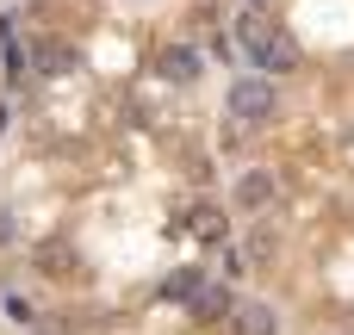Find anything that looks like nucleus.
I'll use <instances>...</instances> for the list:
<instances>
[{
  "label": "nucleus",
  "instance_id": "obj_8",
  "mask_svg": "<svg viewBox=\"0 0 354 335\" xmlns=\"http://www.w3.org/2000/svg\"><path fill=\"white\" fill-rule=\"evenodd\" d=\"M187 218H193V236H199V242H218V236H224V211H218V205H193Z\"/></svg>",
  "mask_w": 354,
  "mask_h": 335
},
{
  "label": "nucleus",
  "instance_id": "obj_10",
  "mask_svg": "<svg viewBox=\"0 0 354 335\" xmlns=\"http://www.w3.org/2000/svg\"><path fill=\"white\" fill-rule=\"evenodd\" d=\"M37 261H44V274H68V249H44Z\"/></svg>",
  "mask_w": 354,
  "mask_h": 335
},
{
  "label": "nucleus",
  "instance_id": "obj_12",
  "mask_svg": "<svg viewBox=\"0 0 354 335\" xmlns=\"http://www.w3.org/2000/svg\"><path fill=\"white\" fill-rule=\"evenodd\" d=\"M261 6H274V0H249V12H261Z\"/></svg>",
  "mask_w": 354,
  "mask_h": 335
},
{
  "label": "nucleus",
  "instance_id": "obj_7",
  "mask_svg": "<svg viewBox=\"0 0 354 335\" xmlns=\"http://www.w3.org/2000/svg\"><path fill=\"white\" fill-rule=\"evenodd\" d=\"M230 311H236V298H230L224 286H199V292H193V317H199V323H212V317H230Z\"/></svg>",
  "mask_w": 354,
  "mask_h": 335
},
{
  "label": "nucleus",
  "instance_id": "obj_13",
  "mask_svg": "<svg viewBox=\"0 0 354 335\" xmlns=\"http://www.w3.org/2000/svg\"><path fill=\"white\" fill-rule=\"evenodd\" d=\"M0 124H6V112H0Z\"/></svg>",
  "mask_w": 354,
  "mask_h": 335
},
{
  "label": "nucleus",
  "instance_id": "obj_3",
  "mask_svg": "<svg viewBox=\"0 0 354 335\" xmlns=\"http://www.w3.org/2000/svg\"><path fill=\"white\" fill-rule=\"evenodd\" d=\"M156 68H162V81H174V87H187V81H199V68H205V56H199L193 44H168V50L156 56Z\"/></svg>",
  "mask_w": 354,
  "mask_h": 335
},
{
  "label": "nucleus",
  "instance_id": "obj_14",
  "mask_svg": "<svg viewBox=\"0 0 354 335\" xmlns=\"http://www.w3.org/2000/svg\"><path fill=\"white\" fill-rule=\"evenodd\" d=\"M0 37H6V25H0Z\"/></svg>",
  "mask_w": 354,
  "mask_h": 335
},
{
  "label": "nucleus",
  "instance_id": "obj_2",
  "mask_svg": "<svg viewBox=\"0 0 354 335\" xmlns=\"http://www.w3.org/2000/svg\"><path fill=\"white\" fill-rule=\"evenodd\" d=\"M230 118L243 124V131H255V124H268L274 112H280V93H274V81H261V75H243V81H230Z\"/></svg>",
  "mask_w": 354,
  "mask_h": 335
},
{
  "label": "nucleus",
  "instance_id": "obj_1",
  "mask_svg": "<svg viewBox=\"0 0 354 335\" xmlns=\"http://www.w3.org/2000/svg\"><path fill=\"white\" fill-rule=\"evenodd\" d=\"M236 44H243L249 62L268 68V75H292V68H299V44H292L280 25H268L261 12H243V19H236Z\"/></svg>",
  "mask_w": 354,
  "mask_h": 335
},
{
  "label": "nucleus",
  "instance_id": "obj_5",
  "mask_svg": "<svg viewBox=\"0 0 354 335\" xmlns=\"http://www.w3.org/2000/svg\"><path fill=\"white\" fill-rule=\"evenodd\" d=\"M230 199H236V211H268V205H274V174H268V168H249Z\"/></svg>",
  "mask_w": 354,
  "mask_h": 335
},
{
  "label": "nucleus",
  "instance_id": "obj_6",
  "mask_svg": "<svg viewBox=\"0 0 354 335\" xmlns=\"http://www.w3.org/2000/svg\"><path fill=\"white\" fill-rule=\"evenodd\" d=\"M230 329H236V335H280V317H274V305L249 298V305L230 311Z\"/></svg>",
  "mask_w": 354,
  "mask_h": 335
},
{
  "label": "nucleus",
  "instance_id": "obj_4",
  "mask_svg": "<svg viewBox=\"0 0 354 335\" xmlns=\"http://www.w3.org/2000/svg\"><path fill=\"white\" fill-rule=\"evenodd\" d=\"M31 62H37V75H75L81 68L75 44H62V37H37L31 44Z\"/></svg>",
  "mask_w": 354,
  "mask_h": 335
},
{
  "label": "nucleus",
  "instance_id": "obj_9",
  "mask_svg": "<svg viewBox=\"0 0 354 335\" xmlns=\"http://www.w3.org/2000/svg\"><path fill=\"white\" fill-rule=\"evenodd\" d=\"M199 286H205V280H199V267H180V274H174V280H168L162 292H168V298H193Z\"/></svg>",
  "mask_w": 354,
  "mask_h": 335
},
{
  "label": "nucleus",
  "instance_id": "obj_11",
  "mask_svg": "<svg viewBox=\"0 0 354 335\" xmlns=\"http://www.w3.org/2000/svg\"><path fill=\"white\" fill-rule=\"evenodd\" d=\"M6 242H19V218H12V211L0 205V249H6Z\"/></svg>",
  "mask_w": 354,
  "mask_h": 335
}]
</instances>
